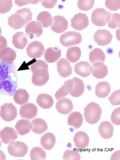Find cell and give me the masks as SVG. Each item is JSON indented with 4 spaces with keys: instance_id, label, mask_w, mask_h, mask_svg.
I'll list each match as a JSON object with an SVG mask.
<instances>
[{
    "instance_id": "obj_51",
    "label": "cell",
    "mask_w": 120,
    "mask_h": 160,
    "mask_svg": "<svg viewBox=\"0 0 120 160\" xmlns=\"http://www.w3.org/2000/svg\"><path fill=\"white\" fill-rule=\"evenodd\" d=\"M2 29L1 27H0V36H1V35L2 34Z\"/></svg>"
},
{
    "instance_id": "obj_36",
    "label": "cell",
    "mask_w": 120,
    "mask_h": 160,
    "mask_svg": "<svg viewBox=\"0 0 120 160\" xmlns=\"http://www.w3.org/2000/svg\"><path fill=\"white\" fill-rule=\"evenodd\" d=\"M30 156L32 160H45L46 157V153L42 148L36 147L31 150Z\"/></svg>"
},
{
    "instance_id": "obj_5",
    "label": "cell",
    "mask_w": 120,
    "mask_h": 160,
    "mask_svg": "<svg viewBox=\"0 0 120 160\" xmlns=\"http://www.w3.org/2000/svg\"><path fill=\"white\" fill-rule=\"evenodd\" d=\"M1 109L0 116L5 121H12L17 117V110L12 103H5L1 106Z\"/></svg>"
},
{
    "instance_id": "obj_15",
    "label": "cell",
    "mask_w": 120,
    "mask_h": 160,
    "mask_svg": "<svg viewBox=\"0 0 120 160\" xmlns=\"http://www.w3.org/2000/svg\"><path fill=\"white\" fill-rule=\"evenodd\" d=\"M76 73L83 78L90 76L93 68L91 65L87 62L81 61L75 64L74 68Z\"/></svg>"
},
{
    "instance_id": "obj_30",
    "label": "cell",
    "mask_w": 120,
    "mask_h": 160,
    "mask_svg": "<svg viewBox=\"0 0 120 160\" xmlns=\"http://www.w3.org/2000/svg\"><path fill=\"white\" fill-rule=\"evenodd\" d=\"M74 83V86L72 91L70 93V95L74 98H78L81 96L85 90V85L81 79L75 77L72 79Z\"/></svg>"
},
{
    "instance_id": "obj_8",
    "label": "cell",
    "mask_w": 120,
    "mask_h": 160,
    "mask_svg": "<svg viewBox=\"0 0 120 160\" xmlns=\"http://www.w3.org/2000/svg\"><path fill=\"white\" fill-rule=\"evenodd\" d=\"M71 26L75 30L82 31L87 28L89 24L86 14L79 13L71 20Z\"/></svg>"
},
{
    "instance_id": "obj_19",
    "label": "cell",
    "mask_w": 120,
    "mask_h": 160,
    "mask_svg": "<svg viewBox=\"0 0 120 160\" xmlns=\"http://www.w3.org/2000/svg\"><path fill=\"white\" fill-rule=\"evenodd\" d=\"M98 131L102 138L105 139H109L113 136V126L109 121H104L101 123Z\"/></svg>"
},
{
    "instance_id": "obj_11",
    "label": "cell",
    "mask_w": 120,
    "mask_h": 160,
    "mask_svg": "<svg viewBox=\"0 0 120 160\" xmlns=\"http://www.w3.org/2000/svg\"><path fill=\"white\" fill-rule=\"evenodd\" d=\"M52 19L53 22L50 28L53 32L56 33H61L67 30L68 22L64 17L57 16L53 17Z\"/></svg>"
},
{
    "instance_id": "obj_28",
    "label": "cell",
    "mask_w": 120,
    "mask_h": 160,
    "mask_svg": "<svg viewBox=\"0 0 120 160\" xmlns=\"http://www.w3.org/2000/svg\"><path fill=\"white\" fill-rule=\"evenodd\" d=\"M83 121V118L81 113L74 112L69 116L68 122L70 126H73L77 129L82 126Z\"/></svg>"
},
{
    "instance_id": "obj_50",
    "label": "cell",
    "mask_w": 120,
    "mask_h": 160,
    "mask_svg": "<svg viewBox=\"0 0 120 160\" xmlns=\"http://www.w3.org/2000/svg\"><path fill=\"white\" fill-rule=\"evenodd\" d=\"M40 1H31V4H36L37 3H38Z\"/></svg>"
},
{
    "instance_id": "obj_49",
    "label": "cell",
    "mask_w": 120,
    "mask_h": 160,
    "mask_svg": "<svg viewBox=\"0 0 120 160\" xmlns=\"http://www.w3.org/2000/svg\"><path fill=\"white\" fill-rule=\"evenodd\" d=\"M6 157L3 152L1 150H0V160H6Z\"/></svg>"
},
{
    "instance_id": "obj_46",
    "label": "cell",
    "mask_w": 120,
    "mask_h": 160,
    "mask_svg": "<svg viewBox=\"0 0 120 160\" xmlns=\"http://www.w3.org/2000/svg\"><path fill=\"white\" fill-rule=\"evenodd\" d=\"M58 1H42L41 4L47 8L51 9L54 7Z\"/></svg>"
},
{
    "instance_id": "obj_4",
    "label": "cell",
    "mask_w": 120,
    "mask_h": 160,
    "mask_svg": "<svg viewBox=\"0 0 120 160\" xmlns=\"http://www.w3.org/2000/svg\"><path fill=\"white\" fill-rule=\"evenodd\" d=\"M8 150L11 156L22 157L28 153V148L24 142L18 141L11 142L8 146Z\"/></svg>"
},
{
    "instance_id": "obj_26",
    "label": "cell",
    "mask_w": 120,
    "mask_h": 160,
    "mask_svg": "<svg viewBox=\"0 0 120 160\" xmlns=\"http://www.w3.org/2000/svg\"><path fill=\"white\" fill-rule=\"evenodd\" d=\"M36 102L40 107L45 109L51 108L54 103L51 96L45 94L39 95L36 99Z\"/></svg>"
},
{
    "instance_id": "obj_6",
    "label": "cell",
    "mask_w": 120,
    "mask_h": 160,
    "mask_svg": "<svg viewBox=\"0 0 120 160\" xmlns=\"http://www.w3.org/2000/svg\"><path fill=\"white\" fill-rule=\"evenodd\" d=\"M45 49L42 43L38 41H35L29 44L27 48L26 52L30 58L37 59L42 57Z\"/></svg>"
},
{
    "instance_id": "obj_37",
    "label": "cell",
    "mask_w": 120,
    "mask_h": 160,
    "mask_svg": "<svg viewBox=\"0 0 120 160\" xmlns=\"http://www.w3.org/2000/svg\"><path fill=\"white\" fill-rule=\"evenodd\" d=\"M81 156L77 150H68L64 152L63 156V160H81Z\"/></svg>"
},
{
    "instance_id": "obj_40",
    "label": "cell",
    "mask_w": 120,
    "mask_h": 160,
    "mask_svg": "<svg viewBox=\"0 0 120 160\" xmlns=\"http://www.w3.org/2000/svg\"><path fill=\"white\" fill-rule=\"evenodd\" d=\"M21 15L24 18L26 23L32 20V14L31 10L27 8L19 9L16 12Z\"/></svg>"
},
{
    "instance_id": "obj_35",
    "label": "cell",
    "mask_w": 120,
    "mask_h": 160,
    "mask_svg": "<svg viewBox=\"0 0 120 160\" xmlns=\"http://www.w3.org/2000/svg\"><path fill=\"white\" fill-rule=\"evenodd\" d=\"M105 56L104 52L100 48H96L91 51L89 54V60L91 64L98 61L104 62Z\"/></svg>"
},
{
    "instance_id": "obj_22",
    "label": "cell",
    "mask_w": 120,
    "mask_h": 160,
    "mask_svg": "<svg viewBox=\"0 0 120 160\" xmlns=\"http://www.w3.org/2000/svg\"><path fill=\"white\" fill-rule=\"evenodd\" d=\"M28 43L26 35L23 32H18L12 37V43L17 49H23L27 45Z\"/></svg>"
},
{
    "instance_id": "obj_39",
    "label": "cell",
    "mask_w": 120,
    "mask_h": 160,
    "mask_svg": "<svg viewBox=\"0 0 120 160\" xmlns=\"http://www.w3.org/2000/svg\"><path fill=\"white\" fill-rule=\"evenodd\" d=\"M111 19L108 24L109 27L112 29H115L120 27V15L117 13H114L111 16Z\"/></svg>"
},
{
    "instance_id": "obj_47",
    "label": "cell",
    "mask_w": 120,
    "mask_h": 160,
    "mask_svg": "<svg viewBox=\"0 0 120 160\" xmlns=\"http://www.w3.org/2000/svg\"><path fill=\"white\" fill-rule=\"evenodd\" d=\"M7 47V40L3 36H0V52Z\"/></svg>"
},
{
    "instance_id": "obj_23",
    "label": "cell",
    "mask_w": 120,
    "mask_h": 160,
    "mask_svg": "<svg viewBox=\"0 0 120 160\" xmlns=\"http://www.w3.org/2000/svg\"><path fill=\"white\" fill-rule=\"evenodd\" d=\"M8 24L11 28L17 30L21 29L26 23L23 17L16 12L15 14L8 18Z\"/></svg>"
},
{
    "instance_id": "obj_18",
    "label": "cell",
    "mask_w": 120,
    "mask_h": 160,
    "mask_svg": "<svg viewBox=\"0 0 120 160\" xmlns=\"http://www.w3.org/2000/svg\"><path fill=\"white\" fill-rule=\"evenodd\" d=\"M61 55V49L58 47L50 48L46 50L44 57L47 62L52 63L57 61L60 58Z\"/></svg>"
},
{
    "instance_id": "obj_14",
    "label": "cell",
    "mask_w": 120,
    "mask_h": 160,
    "mask_svg": "<svg viewBox=\"0 0 120 160\" xmlns=\"http://www.w3.org/2000/svg\"><path fill=\"white\" fill-rule=\"evenodd\" d=\"M56 108L60 113L67 115L73 110V105L70 99L64 98L57 101L56 104Z\"/></svg>"
},
{
    "instance_id": "obj_7",
    "label": "cell",
    "mask_w": 120,
    "mask_h": 160,
    "mask_svg": "<svg viewBox=\"0 0 120 160\" xmlns=\"http://www.w3.org/2000/svg\"><path fill=\"white\" fill-rule=\"evenodd\" d=\"M48 71L45 69H39L33 73L32 81L35 86H42L45 85L49 79Z\"/></svg>"
},
{
    "instance_id": "obj_1",
    "label": "cell",
    "mask_w": 120,
    "mask_h": 160,
    "mask_svg": "<svg viewBox=\"0 0 120 160\" xmlns=\"http://www.w3.org/2000/svg\"><path fill=\"white\" fill-rule=\"evenodd\" d=\"M84 111L85 121L90 124L97 123L101 118L102 109L96 102H92L88 104L85 108Z\"/></svg>"
},
{
    "instance_id": "obj_9",
    "label": "cell",
    "mask_w": 120,
    "mask_h": 160,
    "mask_svg": "<svg viewBox=\"0 0 120 160\" xmlns=\"http://www.w3.org/2000/svg\"><path fill=\"white\" fill-rule=\"evenodd\" d=\"M94 41L99 46H104L110 43L112 35L110 32L105 30H98L93 36Z\"/></svg>"
},
{
    "instance_id": "obj_10",
    "label": "cell",
    "mask_w": 120,
    "mask_h": 160,
    "mask_svg": "<svg viewBox=\"0 0 120 160\" xmlns=\"http://www.w3.org/2000/svg\"><path fill=\"white\" fill-rule=\"evenodd\" d=\"M25 31L31 39L38 38L42 35L43 30L42 26L38 22H30L25 27Z\"/></svg>"
},
{
    "instance_id": "obj_16",
    "label": "cell",
    "mask_w": 120,
    "mask_h": 160,
    "mask_svg": "<svg viewBox=\"0 0 120 160\" xmlns=\"http://www.w3.org/2000/svg\"><path fill=\"white\" fill-rule=\"evenodd\" d=\"M18 137L17 132L12 128L5 127L0 131V138L2 142L5 144L15 141Z\"/></svg>"
},
{
    "instance_id": "obj_45",
    "label": "cell",
    "mask_w": 120,
    "mask_h": 160,
    "mask_svg": "<svg viewBox=\"0 0 120 160\" xmlns=\"http://www.w3.org/2000/svg\"><path fill=\"white\" fill-rule=\"evenodd\" d=\"M120 107L115 109L112 112L111 116L112 122L114 125H120Z\"/></svg>"
},
{
    "instance_id": "obj_27",
    "label": "cell",
    "mask_w": 120,
    "mask_h": 160,
    "mask_svg": "<svg viewBox=\"0 0 120 160\" xmlns=\"http://www.w3.org/2000/svg\"><path fill=\"white\" fill-rule=\"evenodd\" d=\"M111 91V86L108 82H101L96 87L95 94L98 98H105L109 95Z\"/></svg>"
},
{
    "instance_id": "obj_38",
    "label": "cell",
    "mask_w": 120,
    "mask_h": 160,
    "mask_svg": "<svg viewBox=\"0 0 120 160\" xmlns=\"http://www.w3.org/2000/svg\"><path fill=\"white\" fill-rule=\"evenodd\" d=\"M95 1H78L77 5L79 9L83 11H88L94 7Z\"/></svg>"
},
{
    "instance_id": "obj_2",
    "label": "cell",
    "mask_w": 120,
    "mask_h": 160,
    "mask_svg": "<svg viewBox=\"0 0 120 160\" xmlns=\"http://www.w3.org/2000/svg\"><path fill=\"white\" fill-rule=\"evenodd\" d=\"M111 12L102 8H98L94 10L91 15L92 23L98 27L104 26L110 21Z\"/></svg>"
},
{
    "instance_id": "obj_42",
    "label": "cell",
    "mask_w": 120,
    "mask_h": 160,
    "mask_svg": "<svg viewBox=\"0 0 120 160\" xmlns=\"http://www.w3.org/2000/svg\"><path fill=\"white\" fill-rule=\"evenodd\" d=\"M12 6V1H0V13L4 14L9 12Z\"/></svg>"
},
{
    "instance_id": "obj_13",
    "label": "cell",
    "mask_w": 120,
    "mask_h": 160,
    "mask_svg": "<svg viewBox=\"0 0 120 160\" xmlns=\"http://www.w3.org/2000/svg\"><path fill=\"white\" fill-rule=\"evenodd\" d=\"M73 141L76 147L82 150L86 148L89 142V138L86 133L79 131L76 133L73 138Z\"/></svg>"
},
{
    "instance_id": "obj_12",
    "label": "cell",
    "mask_w": 120,
    "mask_h": 160,
    "mask_svg": "<svg viewBox=\"0 0 120 160\" xmlns=\"http://www.w3.org/2000/svg\"><path fill=\"white\" fill-rule=\"evenodd\" d=\"M38 112L37 106L32 103H28L22 106L19 114L22 118L32 119L36 117Z\"/></svg>"
},
{
    "instance_id": "obj_43",
    "label": "cell",
    "mask_w": 120,
    "mask_h": 160,
    "mask_svg": "<svg viewBox=\"0 0 120 160\" xmlns=\"http://www.w3.org/2000/svg\"><path fill=\"white\" fill-rule=\"evenodd\" d=\"M105 5L109 10L112 11H115L120 8V1H108L106 0L105 2Z\"/></svg>"
},
{
    "instance_id": "obj_31",
    "label": "cell",
    "mask_w": 120,
    "mask_h": 160,
    "mask_svg": "<svg viewBox=\"0 0 120 160\" xmlns=\"http://www.w3.org/2000/svg\"><path fill=\"white\" fill-rule=\"evenodd\" d=\"M15 102L22 105L27 103L29 99V95L25 89H20L18 90L13 96Z\"/></svg>"
},
{
    "instance_id": "obj_3",
    "label": "cell",
    "mask_w": 120,
    "mask_h": 160,
    "mask_svg": "<svg viewBox=\"0 0 120 160\" xmlns=\"http://www.w3.org/2000/svg\"><path fill=\"white\" fill-rule=\"evenodd\" d=\"M82 40L81 34L74 31L67 32L63 34L60 39L62 45L67 47L78 45L82 42Z\"/></svg>"
},
{
    "instance_id": "obj_24",
    "label": "cell",
    "mask_w": 120,
    "mask_h": 160,
    "mask_svg": "<svg viewBox=\"0 0 120 160\" xmlns=\"http://www.w3.org/2000/svg\"><path fill=\"white\" fill-rule=\"evenodd\" d=\"M32 125V131L35 134H42L48 129V125L44 120L41 118H35L31 121Z\"/></svg>"
},
{
    "instance_id": "obj_29",
    "label": "cell",
    "mask_w": 120,
    "mask_h": 160,
    "mask_svg": "<svg viewBox=\"0 0 120 160\" xmlns=\"http://www.w3.org/2000/svg\"><path fill=\"white\" fill-rule=\"evenodd\" d=\"M56 142V137L51 132L46 133L41 140V143L43 148L47 150H50L54 148Z\"/></svg>"
},
{
    "instance_id": "obj_34",
    "label": "cell",
    "mask_w": 120,
    "mask_h": 160,
    "mask_svg": "<svg viewBox=\"0 0 120 160\" xmlns=\"http://www.w3.org/2000/svg\"><path fill=\"white\" fill-rule=\"evenodd\" d=\"M37 21L43 28H48L52 25V18L50 13L46 11L40 12L37 18Z\"/></svg>"
},
{
    "instance_id": "obj_25",
    "label": "cell",
    "mask_w": 120,
    "mask_h": 160,
    "mask_svg": "<svg viewBox=\"0 0 120 160\" xmlns=\"http://www.w3.org/2000/svg\"><path fill=\"white\" fill-rule=\"evenodd\" d=\"M32 126L29 120L22 119L17 123L15 128L19 135L24 136L30 132L32 129Z\"/></svg>"
},
{
    "instance_id": "obj_32",
    "label": "cell",
    "mask_w": 120,
    "mask_h": 160,
    "mask_svg": "<svg viewBox=\"0 0 120 160\" xmlns=\"http://www.w3.org/2000/svg\"><path fill=\"white\" fill-rule=\"evenodd\" d=\"M17 57L15 51L9 47H7L0 52V60L5 62L14 61Z\"/></svg>"
},
{
    "instance_id": "obj_17",
    "label": "cell",
    "mask_w": 120,
    "mask_h": 160,
    "mask_svg": "<svg viewBox=\"0 0 120 160\" xmlns=\"http://www.w3.org/2000/svg\"><path fill=\"white\" fill-rule=\"evenodd\" d=\"M57 70L59 75L66 78L72 73V70L70 63L66 59L62 58L57 62Z\"/></svg>"
},
{
    "instance_id": "obj_52",
    "label": "cell",
    "mask_w": 120,
    "mask_h": 160,
    "mask_svg": "<svg viewBox=\"0 0 120 160\" xmlns=\"http://www.w3.org/2000/svg\"><path fill=\"white\" fill-rule=\"evenodd\" d=\"M2 145V143L1 141V140H0V148H1Z\"/></svg>"
},
{
    "instance_id": "obj_44",
    "label": "cell",
    "mask_w": 120,
    "mask_h": 160,
    "mask_svg": "<svg viewBox=\"0 0 120 160\" xmlns=\"http://www.w3.org/2000/svg\"><path fill=\"white\" fill-rule=\"evenodd\" d=\"M120 89L115 91L111 96L108 98V100L112 106H117L120 104Z\"/></svg>"
},
{
    "instance_id": "obj_21",
    "label": "cell",
    "mask_w": 120,
    "mask_h": 160,
    "mask_svg": "<svg viewBox=\"0 0 120 160\" xmlns=\"http://www.w3.org/2000/svg\"><path fill=\"white\" fill-rule=\"evenodd\" d=\"M74 86V83L72 79H69L65 82L63 85L55 94L57 100H58L68 95L72 91Z\"/></svg>"
},
{
    "instance_id": "obj_33",
    "label": "cell",
    "mask_w": 120,
    "mask_h": 160,
    "mask_svg": "<svg viewBox=\"0 0 120 160\" xmlns=\"http://www.w3.org/2000/svg\"><path fill=\"white\" fill-rule=\"evenodd\" d=\"M82 55L81 49L78 47H72L69 48L67 52V59L71 63L78 61Z\"/></svg>"
},
{
    "instance_id": "obj_41",
    "label": "cell",
    "mask_w": 120,
    "mask_h": 160,
    "mask_svg": "<svg viewBox=\"0 0 120 160\" xmlns=\"http://www.w3.org/2000/svg\"><path fill=\"white\" fill-rule=\"evenodd\" d=\"M41 68L45 69L48 71L47 63L45 61L42 60H38L30 66V69L32 73L36 70Z\"/></svg>"
},
{
    "instance_id": "obj_20",
    "label": "cell",
    "mask_w": 120,
    "mask_h": 160,
    "mask_svg": "<svg viewBox=\"0 0 120 160\" xmlns=\"http://www.w3.org/2000/svg\"><path fill=\"white\" fill-rule=\"evenodd\" d=\"M92 75L98 79L104 78L107 75L108 69L103 63L102 62H95L92 65Z\"/></svg>"
},
{
    "instance_id": "obj_48",
    "label": "cell",
    "mask_w": 120,
    "mask_h": 160,
    "mask_svg": "<svg viewBox=\"0 0 120 160\" xmlns=\"http://www.w3.org/2000/svg\"><path fill=\"white\" fill-rule=\"evenodd\" d=\"M31 1H15V4L19 7H22L26 5H28L31 3Z\"/></svg>"
}]
</instances>
